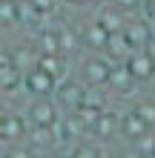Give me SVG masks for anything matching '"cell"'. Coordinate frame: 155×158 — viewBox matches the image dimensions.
Wrapping results in <instances>:
<instances>
[{
    "mask_svg": "<svg viewBox=\"0 0 155 158\" xmlns=\"http://www.w3.org/2000/svg\"><path fill=\"white\" fill-rule=\"evenodd\" d=\"M60 104L58 98H29L26 104V118H29L32 129H55L60 124Z\"/></svg>",
    "mask_w": 155,
    "mask_h": 158,
    "instance_id": "obj_1",
    "label": "cell"
},
{
    "mask_svg": "<svg viewBox=\"0 0 155 158\" xmlns=\"http://www.w3.org/2000/svg\"><path fill=\"white\" fill-rule=\"evenodd\" d=\"M60 81L55 72H49L46 66H40V63H32L29 69H26V78H23V92L29 98H52L55 92H58Z\"/></svg>",
    "mask_w": 155,
    "mask_h": 158,
    "instance_id": "obj_2",
    "label": "cell"
},
{
    "mask_svg": "<svg viewBox=\"0 0 155 158\" xmlns=\"http://www.w3.org/2000/svg\"><path fill=\"white\" fill-rule=\"evenodd\" d=\"M112 72H115V63L109 60L104 52L89 55V58L80 63V81H84L89 89L109 86V81H112Z\"/></svg>",
    "mask_w": 155,
    "mask_h": 158,
    "instance_id": "obj_3",
    "label": "cell"
},
{
    "mask_svg": "<svg viewBox=\"0 0 155 158\" xmlns=\"http://www.w3.org/2000/svg\"><path fill=\"white\" fill-rule=\"evenodd\" d=\"M32 135V124L26 112H14V109H6L3 121H0V138H3V147H12V144H23L29 141Z\"/></svg>",
    "mask_w": 155,
    "mask_h": 158,
    "instance_id": "obj_4",
    "label": "cell"
},
{
    "mask_svg": "<svg viewBox=\"0 0 155 158\" xmlns=\"http://www.w3.org/2000/svg\"><path fill=\"white\" fill-rule=\"evenodd\" d=\"M23 78H26V69L14 60V55L6 49L0 55V89H3V95L12 98L17 92L23 95Z\"/></svg>",
    "mask_w": 155,
    "mask_h": 158,
    "instance_id": "obj_5",
    "label": "cell"
},
{
    "mask_svg": "<svg viewBox=\"0 0 155 158\" xmlns=\"http://www.w3.org/2000/svg\"><path fill=\"white\" fill-rule=\"evenodd\" d=\"M124 66L132 72V78L141 83H152L155 81V52L149 46H141V49H135L129 58L124 60Z\"/></svg>",
    "mask_w": 155,
    "mask_h": 158,
    "instance_id": "obj_6",
    "label": "cell"
},
{
    "mask_svg": "<svg viewBox=\"0 0 155 158\" xmlns=\"http://www.w3.org/2000/svg\"><path fill=\"white\" fill-rule=\"evenodd\" d=\"M152 129H155V127H152V124H149V121L144 118L135 106L129 109V112H124V115H121V135L126 138V141H132V144H135V141H141V138L147 135V132H152Z\"/></svg>",
    "mask_w": 155,
    "mask_h": 158,
    "instance_id": "obj_7",
    "label": "cell"
},
{
    "mask_svg": "<svg viewBox=\"0 0 155 158\" xmlns=\"http://www.w3.org/2000/svg\"><path fill=\"white\" fill-rule=\"evenodd\" d=\"M132 52H135V43L126 38L124 29H121V32H112V35H109V40H106V46H104V55H106L112 63H124Z\"/></svg>",
    "mask_w": 155,
    "mask_h": 158,
    "instance_id": "obj_8",
    "label": "cell"
},
{
    "mask_svg": "<svg viewBox=\"0 0 155 158\" xmlns=\"http://www.w3.org/2000/svg\"><path fill=\"white\" fill-rule=\"evenodd\" d=\"M66 158H104V150H101V144H98L95 138H89V141H75L69 147Z\"/></svg>",
    "mask_w": 155,
    "mask_h": 158,
    "instance_id": "obj_9",
    "label": "cell"
},
{
    "mask_svg": "<svg viewBox=\"0 0 155 158\" xmlns=\"http://www.w3.org/2000/svg\"><path fill=\"white\" fill-rule=\"evenodd\" d=\"M135 109L155 127V98H138V101H135Z\"/></svg>",
    "mask_w": 155,
    "mask_h": 158,
    "instance_id": "obj_10",
    "label": "cell"
},
{
    "mask_svg": "<svg viewBox=\"0 0 155 158\" xmlns=\"http://www.w3.org/2000/svg\"><path fill=\"white\" fill-rule=\"evenodd\" d=\"M26 9L35 12V15H46L55 9V0H26Z\"/></svg>",
    "mask_w": 155,
    "mask_h": 158,
    "instance_id": "obj_11",
    "label": "cell"
},
{
    "mask_svg": "<svg viewBox=\"0 0 155 158\" xmlns=\"http://www.w3.org/2000/svg\"><path fill=\"white\" fill-rule=\"evenodd\" d=\"M112 6H118L124 15H132V12H141V6H144V0H109Z\"/></svg>",
    "mask_w": 155,
    "mask_h": 158,
    "instance_id": "obj_12",
    "label": "cell"
},
{
    "mask_svg": "<svg viewBox=\"0 0 155 158\" xmlns=\"http://www.w3.org/2000/svg\"><path fill=\"white\" fill-rule=\"evenodd\" d=\"M141 15H144V17H149V20L155 23V0H144V6H141Z\"/></svg>",
    "mask_w": 155,
    "mask_h": 158,
    "instance_id": "obj_13",
    "label": "cell"
},
{
    "mask_svg": "<svg viewBox=\"0 0 155 158\" xmlns=\"http://www.w3.org/2000/svg\"><path fill=\"white\" fill-rule=\"evenodd\" d=\"M66 3H72V6H86L89 0H66Z\"/></svg>",
    "mask_w": 155,
    "mask_h": 158,
    "instance_id": "obj_14",
    "label": "cell"
}]
</instances>
